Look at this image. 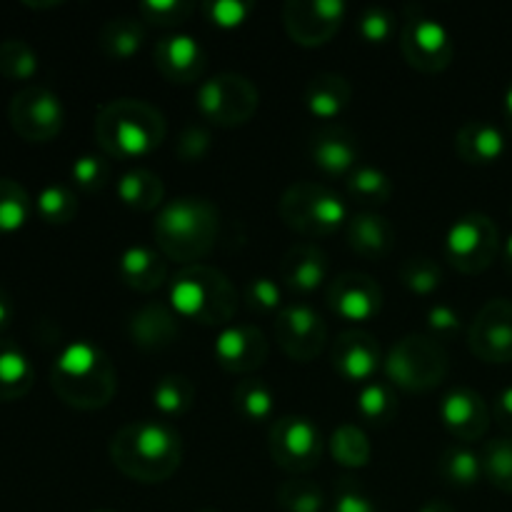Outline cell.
I'll return each mask as SVG.
<instances>
[{
  "instance_id": "39",
  "label": "cell",
  "mask_w": 512,
  "mask_h": 512,
  "mask_svg": "<svg viewBox=\"0 0 512 512\" xmlns=\"http://www.w3.org/2000/svg\"><path fill=\"white\" fill-rule=\"evenodd\" d=\"M398 278L410 293L425 298V295H433L443 285V268H440L438 260L428 258V255H413V258L403 260Z\"/></svg>"
},
{
  "instance_id": "12",
  "label": "cell",
  "mask_w": 512,
  "mask_h": 512,
  "mask_svg": "<svg viewBox=\"0 0 512 512\" xmlns=\"http://www.w3.org/2000/svg\"><path fill=\"white\" fill-rule=\"evenodd\" d=\"M8 120L28 143H50L65 125L63 100L45 85H25L10 100Z\"/></svg>"
},
{
  "instance_id": "27",
  "label": "cell",
  "mask_w": 512,
  "mask_h": 512,
  "mask_svg": "<svg viewBox=\"0 0 512 512\" xmlns=\"http://www.w3.org/2000/svg\"><path fill=\"white\" fill-rule=\"evenodd\" d=\"M353 100V85L340 73H318L305 85V108L318 120H335Z\"/></svg>"
},
{
  "instance_id": "49",
  "label": "cell",
  "mask_w": 512,
  "mask_h": 512,
  "mask_svg": "<svg viewBox=\"0 0 512 512\" xmlns=\"http://www.w3.org/2000/svg\"><path fill=\"white\" fill-rule=\"evenodd\" d=\"M330 512H380L375 500L370 498L368 490L353 478L340 480L338 490H335V500Z\"/></svg>"
},
{
  "instance_id": "23",
  "label": "cell",
  "mask_w": 512,
  "mask_h": 512,
  "mask_svg": "<svg viewBox=\"0 0 512 512\" xmlns=\"http://www.w3.org/2000/svg\"><path fill=\"white\" fill-rule=\"evenodd\" d=\"M173 308L158 300L140 305L133 310L128 318V335L133 345H138L145 353H155V350H165L180 338V323Z\"/></svg>"
},
{
  "instance_id": "13",
  "label": "cell",
  "mask_w": 512,
  "mask_h": 512,
  "mask_svg": "<svg viewBox=\"0 0 512 512\" xmlns=\"http://www.w3.org/2000/svg\"><path fill=\"white\" fill-rule=\"evenodd\" d=\"M275 338L295 363H310L328 343V323L310 303H288L275 315Z\"/></svg>"
},
{
  "instance_id": "50",
  "label": "cell",
  "mask_w": 512,
  "mask_h": 512,
  "mask_svg": "<svg viewBox=\"0 0 512 512\" xmlns=\"http://www.w3.org/2000/svg\"><path fill=\"white\" fill-rule=\"evenodd\" d=\"M425 323H428L430 333L435 338H448V335L460 333V328H463V318L450 305H433L428 310V315H425Z\"/></svg>"
},
{
  "instance_id": "22",
  "label": "cell",
  "mask_w": 512,
  "mask_h": 512,
  "mask_svg": "<svg viewBox=\"0 0 512 512\" xmlns=\"http://www.w3.org/2000/svg\"><path fill=\"white\" fill-rule=\"evenodd\" d=\"M330 260L325 250L315 243L290 245L280 258V283L298 295H310L328 280Z\"/></svg>"
},
{
  "instance_id": "56",
  "label": "cell",
  "mask_w": 512,
  "mask_h": 512,
  "mask_svg": "<svg viewBox=\"0 0 512 512\" xmlns=\"http://www.w3.org/2000/svg\"><path fill=\"white\" fill-rule=\"evenodd\" d=\"M198 512H218V510H213V508H205V510H198Z\"/></svg>"
},
{
  "instance_id": "34",
  "label": "cell",
  "mask_w": 512,
  "mask_h": 512,
  "mask_svg": "<svg viewBox=\"0 0 512 512\" xmlns=\"http://www.w3.org/2000/svg\"><path fill=\"white\" fill-rule=\"evenodd\" d=\"M438 473L450 488H473L483 478V460L468 445H450L438 460Z\"/></svg>"
},
{
  "instance_id": "43",
  "label": "cell",
  "mask_w": 512,
  "mask_h": 512,
  "mask_svg": "<svg viewBox=\"0 0 512 512\" xmlns=\"http://www.w3.org/2000/svg\"><path fill=\"white\" fill-rule=\"evenodd\" d=\"M355 30H358V35L365 43L385 45L388 40H393L395 30H398V20L383 5H368V8H363L358 13Z\"/></svg>"
},
{
  "instance_id": "52",
  "label": "cell",
  "mask_w": 512,
  "mask_h": 512,
  "mask_svg": "<svg viewBox=\"0 0 512 512\" xmlns=\"http://www.w3.org/2000/svg\"><path fill=\"white\" fill-rule=\"evenodd\" d=\"M10 320H13V303H10L8 293L0 288V328L10 325Z\"/></svg>"
},
{
  "instance_id": "51",
  "label": "cell",
  "mask_w": 512,
  "mask_h": 512,
  "mask_svg": "<svg viewBox=\"0 0 512 512\" xmlns=\"http://www.w3.org/2000/svg\"><path fill=\"white\" fill-rule=\"evenodd\" d=\"M493 415L495 420H498L500 428L512 433V385H508V388L498 393V398H495V405H493Z\"/></svg>"
},
{
  "instance_id": "47",
  "label": "cell",
  "mask_w": 512,
  "mask_h": 512,
  "mask_svg": "<svg viewBox=\"0 0 512 512\" xmlns=\"http://www.w3.org/2000/svg\"><path fill=\"white\" fill-rule=\"evenodd\" d=\"M203 13L215 28L233 30L240 28L250 18L253 3H248V0H208L203 5Z\"/></svg>"
},
{
  "instance_id": "18",
  "label": "cell",
  "mask_w": 512,
  "mask_h": 512,
  "mask_svg": "<svg viewBox=\"0 0 512 512\" xmlns=\"http://www.w3.org/2000/svg\"><path fill=\"white\" fill-rule=\"evenodd\" d=\"M333 370L345 380V383L368 385L373 383L378 370L383 368V348L378 338L368 330H345L335 338L333 350H330Z\"/></svg>"
},
{
  "instance_id": "44",
  "label": "cell",
  "mask_w": 512,
  "mask_h": 512,
  "mask_svg": "<svg viewBox=\"0 0 512 512\" xmlns=\"http://www.w3.org/2000/svg\"><path fill=\"white\" fill-rule=\"evenodd\" d=\"M195 3L190 0H145L140 3V20L158 28H175L193 15Z\"/></svg>"
},
{
  "instance_id": "45",
  "label": "cell",
  "mask_w": 512,
  "mask_h": 512,
  "mask_svg": "<svg viewBox=\"0 0 512 512\" xmlns=\"http://www.w3.org/2000/svg\"><path fill=\"white\" fill-rule=\"evenodd\" d=\"M243 300L253 313L260 315H278L283 310V290H280V283H275L268 275H258V278L248 280L243 290Z\"/></svg>"
},
{
  "instance_id": "16",
  "label": "cell",
  "mask_w": 512,
  "mask_h": 512,
  "mask_svg": "<svg viewBox=\"0 0 512 512\" xmlns=\"http://www.w3.org/2000/svg\"><path fill=\"white\" fill-rule=\"evenodd\" d=\"M325 300L333 315H338L345 323H370L383 310V288L370 275L348 270L330 280Z\"/></svg>"
},
{
  "instance_id": "8",
  "label": "cell",
  "mask_w": 512,
  "mask_h": 512,
  "mask_svg": "<svg viewBox=\"0 0 512 512\" xmlns=\"http://www.w3.org/2000/svg\"><path fill=\"white\" fill-rule=\"evenodd\" d=\"M398 43L410 68L423 75H438L453 63L455 43L450 30L418 5L405 8Z\"/></svg>"
},
{
  "instance_id": "10",
  "label": "cell",
  "mask_w": 512,
  "mask_h": 512,
  "mask_svg": "<svg viewBox=\"0 0 512 512\" xmlns=\"http://www.w3.org/2000/svg\"><path fill=\"white\" fill-rule=\"evenodd\" d=\"M503 250L500 230L485 213H465L445 235V260L463 275H480Z\"/></svg>"
},
{
  "instance_id": "54",
  "label": "cell",
  "mask_w": 512,
  "mask_h": 512,
  "mask_svg": "<svg viewBox=\"0 0 512 512\" xmlns=\"http://www.w3.org/2000/svg\"><path fill=\"white\" fill-rule=\"evenodd\" d=\"M505 123H508V130L512 135V83L505 90Z\"/></svg>"
},
{
  "instance_id": "33",
  "label": "cell",
  "mask_w": 512,
  "mask_h": 512,
  "mask_svg": "<svg viewBox=\"0 0 512 512\" xmlns=\"http://www.w3.org/2000/svg\"><path fill=\"white\" fill-rule=\"evenodd\" d=\"M195 403V385L188 375L168 373L155 383L153 388V408L158 410L163 420L183 418Z\"/></svg>"
},
{
  "instance_id": "35",
  "label": "cell",
  "mask_w": 512,
  "mask_h": 512,
  "mask_svg": "<svg viewBox=\"0 0 512 512\" xmlns=\"http://www.w3.org/2000/svg\"><path fill=\"white\" fill-rule=\"evenodd\" d=\"M355 408H358V415L373 428H385L395 420L398 415L400 403L398 395H395L393 385L380 383V380H373V383L363 385L358 393V400H355Z\"/></svg>"
},
{
  "instance_id": "31",
  "label": "cell",
  "mask_w": 512,
  "mask_h": 512,
  "mask_svg": "<svg viewBox=\"0 0 512 512\" xmlns=\"http://www.w3.org/2000/svg\"><path fill=\"white\" fill-rule=\"evenodd\" d=\"M328 450L340 468L360 470L373 458V445L368 433L355 423H343L333 430L328 440Z\"/></svg>"
},
{
  "instance_id": "1",
  "label": "cell",
  "mask_w": 512,
  "mask_h": 512,
  "mask_svg": "<svg viewBox=\"0 0 512 512\" xmlns=\"http://www.w3.org/2000/svg\"><path fill=\"white\" fill-rule=\"evenodd\" d=\"M108 455L110 463L135 483H165L183 465V435L168 420H135L110 438Z\"/></svg>"
},
{
  "instance_id": "41",
  "label": "cell",
  "mask_w": 512,
  "mask_h": 512,
  "mask_svg": "<svg viewBox=\"0 0 512 512\" xmlns=\"http://www.w3.org/2000/svg\"><path fill=\"white\" fill-rule=\"evenodd\" d=\"M78 198L70 188L65 185H45L38 193V200H35V210H38L40 218L48 225H68L73 223L75 215H78Z\"/></svg>"
},
{
  "instance_id": "7",
  "label": "cell",
  "mask_w": 512,
  "mask_h": 512,
  "mask_svg": "<svg viewBox=\"0 0 512 512\" xmlns=\"http://www.w3.org/2000/svg\"><path fill=\"white\" fill-rule=\"evenodd\" d=\"M278 213L283 223L305 238H325L348 225V205L328 185L303 180L280 195Z\"/></svg>"
},
{
  "instance_id": "46",
  "label": "cell",
  "mask_w": 512,
  "mask_h": 512,
  "mask_svg": "<svg viewBox=\"0 0 512 512\" xmlns=\"http://www.w3.org/2000/svg\"><path fill=\"white\" fill-rule=\"evenodd\" d=\"M70 178L83 193H100L110 180V163L103 155H80V158H75L73 168H70Z\"/></svg>"
},
{
  "instance_id": "25",
  "label": "cell",
  "mask_w": 512,
  "mask_h": 512,
  "mask_svg": "<svg viewBox=\"0 0 512 512\" xmlns=\"http://www.w3.org/2000/svg\"><path fill=\"white\" fill-rule=\"evenodd\" d=\"M455 153L468 165H493L505 155V135L488 120H468L455 133Z\"/></svg>"
},
{
  "instance_id": "3",
  "label": "cell",
  "mask_w": 512,
  "mask_h": 512,
  "mask_svg": "<svg viewBox=\"0 0 512 512\" xmlns=\"http://www.w3.org/2000/svg\"><path fill=\"white\" fill-rule=\"evenodd\" d=\"M155 245L168 260L195 265L215 248L220 235L218 205L203 195L168 200L153 220Z\"/></svg>"
},
{
  "instance_id": "29",
  "label": "cell",
  "mask_w": 512,
  "mask_h": 512,
  "mask_svg": "<svg viewBox=\"0 0 512 512\" xmlns=\"http://www.w3.org/2000/svg\"><path fill=\"white\" fill-rule=\"evenodd\" d=\"M33 383L35 370L25 350L13 340H0V403L25 398Z\"/></svg>"
},
{
  "instance_id": "28",
  "label": "cell",
  "mask_w": 512,
  "mask_h": 512,
  "mask_svg": "<svg viewBox=\"0 0 512 512\" xmlns=\"http://www.w3.org/2000/svg\"><path fill=\"white\" fill-rule=\"evenodd\" d=\"M115 190H118L120 203L128 205L130 210H138V213H153V210L163 208L165 203L163 178L148 168H133L123 173Z\"/></svg>"
},
{
  "instance_id": "4",
  "label": "cell",
  "mask_w": 512,
  "mask_h": 512,
  "mask_svg": "<svg viewBox=\"0 0 512 512\" xmlns=\"http://www.w3.org/2000/svg\"><path fill=\"white\" fill-rule=\"evenodd\" d=\"M93 133L108 158L140 160L163 145L168 120L148 100L115 98L98 108Z\"/></svg>"
},
{
  "instance_id": "37",
  "label": "cell",
  "mask_w": 512,
  "mask_h": 512,
  "mask_svg": "<svg viewBox=\"0 0 512 512\" xmlns=\"http://www.w3.org/2000/svg\"><path fill=\"white\" fill-rule=\"evenodd\" d=\"M30 210H33V200L28 190L18 180L0 175V235L23 228L30 218Z\"/></svg>"
},
{
  "instance_id": "40",
  "label": "cell",
  "mask_w": 512,
  "mask_h": 512,
  "mask_svg": "<svg viewBox=\"0 0 512 512\" xmlns=\"http://www.w3.org/2000/svg\"><path fill=\"white\" fill-rule=\"evenodd\" d=\"M480 460H483V478L493 488L512 495V438L488 440Z\"/></svg>"
},
{
  "instance_id": "20",
  "label": "cell",
  "mask_w": 512,
  "mask_h": 512,
  "mask_svg": "<svg viewBox=\"0 0 512 512\" xmlns=\"http://www.w3.org/2000/svg\"><path fill=\"white\" fill-rule=\"evenodd\" d=\"M440 420L455 440L468 445L488 435L490 408L478 390L455 388L440 403Z\"/></svg>"
},
{
  "instance_id": "57",
  "label": "cell",
  "mask_w": 512,
  "mask_h": 512,
  "mask_svg": "<svg viewBox=\"0 0 512 512\" xmlns=\"http://www.w3.org/2000/svg\"><path fill=\"white\" fill-rule=\"evenodd\" d=\"M95 512H115V510H95Z\"/></svg>"
},
{
  "instance_id": "19",
  "label": "cell",
  "mask_w": 512,
  "mask_h": 512,
  "mask_svg": "<svg viewBox=\"0 0 512 512\" xmlns=\"http://www.w3.org/2000/svg\"><path fill=\"white\" fill-rule=\"evenodd\" d=\"M310 160L325 178H348L360 160V143L345 125L325 123L310 135Z\"/></svg>"
},
{
  "instance_id": "38",
  "label": "cell",
  "mask_w": 512,
  "mask_h": 512,
  "mask_svg": "<svg viewBox=\"0 0 512 512\" xmlns=\"http://www.w3.org/2000/svg\"><path fill=\"white\" fill-rule=\"evenodd\" d=\"M278 508L283 512H323L325 510V493L318 483L305 478H290L275 493Z\"/></svg>"
},
{
  "instance_id": "55",
  "label": "cell",
  "mask_w": 512,
  "mask_h": 512,
  "mask_svg": "<svg viewBox=\"0 0 512 512\" xmlns=\"http://www.w3.org/2000/svg\"><path fill=\"white\" fill-rule=\"evenodd\" d=\"M503 265H505V270H508V273L512 275V233L503 245Z\"/></svg>"
},
{
  "instance_id": "26",
  "label": "cell",
  "mask_w": 512,
  "mask_h": 512,
  "mask_svg": "<svg viewBox=\"0 0 512 512\" xmlns=\"http://www.w3.org/2000/svg\"><path fill=\"white\" fill-rule=\"evenodd\" d=\"M348 245L365 260H383L395 245V228L385 215L365 210L348 220Z\"/></svg>"
},
{
  "instance_id": "30",
  "label": "cell",
  "mask_w": 512,
  "mask_h": 512,
  "mask_svg": "<svg viewBox=\"0 0 512 512\" xmlns=\"http://www.w3.org/2000/svg\"><path fill=\"white\" fill-rule=\"evenodd\" d=\"M145 40V23L135 15H115L98 30V45L110 60H130Z\"/></svg>"
},
{
  "instance_id": "5",
  "label": "cell",
  "mask_w": 512,
  "mask_h": 512,
  "mask_svg": "<svg viewBox=\"0 0 512 512\" xmlns=\"http://www.w3.org/2000/svg\"><path fill=\"white\" fill-rule=\"evenodd\" d=\"M168 300L180 320H190L205 328H225L238 313L235 285L223 270L203 263L183 265L173 275Z\"/></svg>"
},
{
  "instance_id": "32",
  "label": "cell",
  "mask_w": 512,
  "mask_h": 512,
  "mask_svg": "<svg viewBox=\"0 0 512 512\" xmlns=\"http://www.w3.org/2000/svg\"><path fill=\"white\" fill-rule=\"evenodd\" d=\"M233 405L245 423L260 425L275 418V393L263 378L240 380L233 393Z\"/></svg>"
},
{
  "instance_id": "11",
  "label": "cell",
  "mask_w": 512,
  "mask_h": 512,
  "mask_svg": "<svg viewBox=\"0 0 512 512\" xmlns=\"http://www.w3.org/2000/svg\"><path fill=\"white\" fill-rule=\"evenodd\" d=\"M270 458L290 475H305L323 460L325 440L318 425L305 415L275 418L268 433Z\"/></svg>"
},
{
  "instance_id": "21",
  "label": "cell",
  "mask_w": 512,
  "mask_h": 512,
  "mask_svg": "<svg viewBox=\"0 0 512 512\" xmlns=\"http://www.w3.org/2000/svg\"><path fill=\"white\" fill-rule=\"evenodd\" d=\"M153 60L165 80L180 85L200 80L208 68V55H205L203 45L188 33H173L160 38L153 48Z\"/></svg>"
},
{
  "instance_id": "15",
  "label": "cell",
  "mask_w": 512,
  "mask_h": 512,
  "mask_svg": "<svg viewBox=\"0 0 512 512\" xmlns=\"http://www.w3.org/2000/svg\"><path fill=\"white\" fill-rule=\"evenodd\" d=\"M468 345L483 363H512V300L493 298L475 313L468 328Z\"/></svg>"
},
{
  "instance_id": "36",
  "label": "cell",
  "mask_w": 512,
  "mask_h": 512,
  "mask_svg": "<svg viewBox=\"0 0 512 512\" xmlns=\"http://www.w3.org/2000/svg\"><path fill=\"white\" fill-rule=\"evenodd\" d=\"M345 188L355 203L368 205V208H378L393 198V180L385 170L375 168V165H358L345 178Z\"/></svg>"
},
{
  "instance_id": "6",
  "label": "cell",
  "mask_w": 512,
  "mask_h": 512,
  "mask_svg": "<svg viewBox=\"0 0 512 512\" xmlns=\"http://www.w3.org/2000/svg\"><path fill=\"white\" fill-rule=\"evenodd\" d=\"M383 370L393 388L408 390V393H428L448 378L450 358L438 338L410 333L390 348Z\"/></svg>"
},
{
  "instance_id": "14",
  "label": "cell",
  "mask_w": 512,
  "mask_h": 512,
  "mask_svg": "<svg viewBox=\"0 0 512 512\" xmlns=\"http://www.w3.org/2000/svg\"><path fill=\"white\" fill-rule=\"evenodd\" d=\"M348 5L343 0H288L283 5V25L290 40L303 48L330 43L343 28Z\"/></svg>"
},
{
  "instance_id": "17",
  "label": "cell",
  "mask_w": 512,
  "mask_h": 512,
  "mask_svg": "<svg viewBox=\"0 0 512 512\" xmlns=\"http://www.w3.org/2000/svg\"><path fill=\"white\" fill-rule=\"evenodd\" d=\"M213 353L220 368L228 373L250 375L265 365L270 355V343L258 325L230 323L215 338Z\"/></svg>"
},
{
  "instance_id": "53",
  "label": "cell",
  "mask_w": 512,
  "mask_h": 512,
  "mask_svg": "<svg viewBox=\"0 0 512 512\" xmlns=\"http://www.w3.org/2000/svg\"><path fill=\"white\" fill-rule=\"evenodd\" d=\"M418 512H455V508L445 503V500H428V503L420 505Z\"/></svg>"
},
{
  "instance_id": "2",
  "label": "cell",
  "mask_w": 512,
  "mask_h": 512,
  "mask_svg": "<svg viewBox=\"0 0 512 512\" xmlns=\"http://www.w3.org/2000/svg\"><path fill=\"white\" fill-rule=\"evenodd\" d=\"M50 388L75 410H103L118 393V373L103 348L90 340L65 345L50 368Z\"/></svg>"
},
{
  "instance_id": "42",
  "label": "cell",
  "mask_w": 512,
  "mask_h": 512,
  "mask_svg": "<svg viewBox=\"0 0 512 512\" xmlns=\"http://www.w3.org/2000/svg\"><path fill=\"white\" fill-rule=\"evenodd\" d=\"M38 73V53L25 40L8 38L0 43V75L8 80H33Z\"/></svg>"
},
{
  "instance_id": "9",
  "label": "cell",
  "mask_w": 512,
  "mask_h": 512,
  "mask_svg": "<svg viewBox=\"0 0 512 512\" xmlns=\"http://www.w3.org/2000/svg\"><path fill=\"white\" fill-rule=\"evenodd\" d=\"M195 105L208 123L218 128H240L258 113L260 90L245 75L218 73L200 83Z\"/></svg>"
},
{
  "instance_id": "48",
  "label": "cell",
  "mask_w": 512,
  "mask_h": 512,
  "mask_svg": "<svg viewBox=\"0 0 512 512\" xmlns=\"http://www.w3.org/2000/svg\"><path fill=\"white\" fill-rule=\"evenodd\" d=\"M210 130L200 123L185 125L178 133L173 150L183 163H200L210 150Z\"/></svg>"
},
{
  "instance_id": "24",
  "label": "cell",
  "mask_w": 512,
  "mask_h": 512,
  "mask_svg": "<svg viewBox=\"0 0 512 512\" xmlns=\"http://www.w3.org/2000/svg\"><path fill=\"white\" fill-rule=\"evenodd\" d=\"M118 278L135 293H153L168 280V258L148 245H130L118 258Z\"/></svg>"
}]
</instances>
